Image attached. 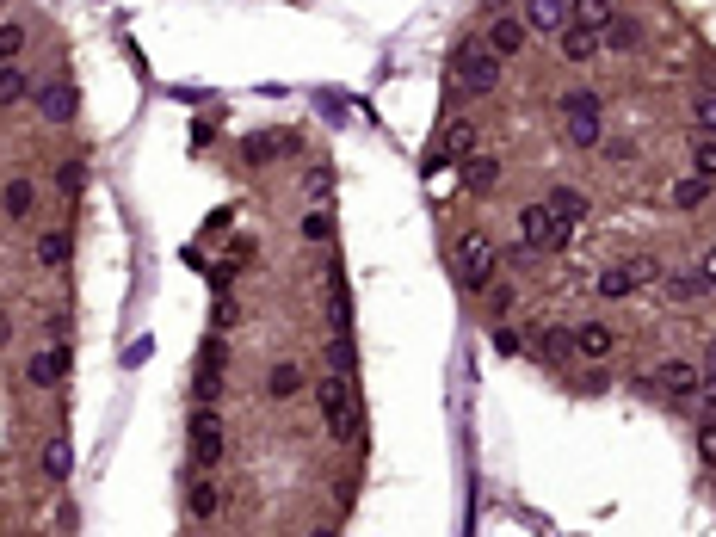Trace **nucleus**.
Instances as JSON below:
<instances>
[{
	"label": "nucleus",
	"mask_w": 716,
	"mask_h": 537,
	"mask_svg": "<svg viewBox=\"0 0 716 537\" xmlns=\"http://www.w3.org/2000/svg\"><path fill=\"white\" fill-rule=\"evenodd\" d=\"M451 68H457L463 93H494V87H500V68H507V56L488 50V38H463L457 56H451Z\"/></svg>",
	"instance_id": "obj_1"
},
{
	"label": "nucleus",
	"mask_w": 716,
	"mask_h": 537,
	"mask_svg": "<svg viewBox=\"0 0 716 537\" xmlns=\"http://www.w3.org/2000/svg\"><path fill=\"white\" fill-rule=\"evenodd\" d=\"M494 272H500V247L482 229H463L457 235V284H463V291H488Z\"/></svg>",
	"instance_id": "obj_2"
},
{
	"label": "nucleus",
	"mask_w": 716,
	"mask_h": 537,
	"mask_svg": "<svg viewBox=\"0 0 716 537\" xmlns=\"http://www.w3.org/2000/svg\"><path fill=\"white\" fill-rule=\"evenodd\" d=\"M568 235H575V223L556 217L550 204H525L519 210V241L531 247V254H556V247H568Z\"/></svg>",
	"instance_id": "obj_3"
},
{
	"label": "nucleus",
	"mask_w": 716,
	"mask_h": 537,
	"mask_svg": "<svg viewBox=\"0 0 716 537\" xmlns=\"http://www.w3.org/2000/svg\"><path fill=\"white\" fill-rule=\"evenodd\" d=\"M186 457H192V476H210L223 463V420H217V408H198L186 420Z\"/></svg>",
	"instance_id": "obj_4"
},
{
	"label": "nucleus",
	"mask_w": 716,
	"mask_h": 537,
	"mask_svg": "<svg viewBox=\"0 0 716 537\" xmlns=\"http://www.w3.org/2000/svg\"><path fill=\"white\" fill-rule=\"evenodd\" d=\"M315 408H321V420H328L334 439H352V433H358V414H352V402H346V377H340V371H328V377L315 383Z\"/></svg>",
	"instance_id": "obj_5"
},
{
	"label": "nucleus",
	"mask_w": 716,
	"mask_h": 537,
	"mask_svg": "<svg viewBox=\"0 0 716 537\" xmlns=\"http://www.w3.org/2000/svg\"><path fill=\"white\" fill-rule=\"evenodd\" d=\"M649 389H661L667 402H698V365H686V358H667V365H655Z\"/></svg>",
	"instance_id": "obj_6"
},
{
	"label": "nucleus",
	"mask_w": 716,
	"mask_h": 537,
	"mask_svg": "<svg viewBox=\"0 0 716 537\" xmlns=\"http://www.w3.org/2000/svg\"><path fill=\"white\" fill-rule=\"evenodd\" d=\"M655 278H661L655 260H624L612 272H599V297H630V291H642V284H655Z\"/></svg>",
	"instance_id": "obj_7"
},
{
	"label": "nucleus",
	"mask_w": 716,
	"mask_h": 537,
	"mask_svg": "<svg viewBox=\"0 0 716 537\" xmlns=\"http://www.w3.org/2000/svg\"><path fill=\"white\" fill-rule=\"evenodd\" d=\"M217 513H223L217 482H210V476H192V482H186V525H210Z\"/></svg>",
	"instance_id": "obj_8"
},
{
	"label": "nucleus",
	"mask_w": 716,
	"mask_h": 537,
	"mask_svg": "<svg viewBox=\"0 0 716 537\" xmlns=\"http://www.w3.org/2000/svg\"><path fill=\"white\" fill-rule=\"evenodd\" d=\"M482 38H488V50H500V56H519L525 38H531V25H525V13H500V19L482 31Z\"/></svg>",
	"instance_id": "obj_9"
},
{
	"label": "nucleus",
	"mask_w": 716,
	"mask_h": 537,
	"mask_svg": "<svg viewBox=\"0 0 716 537\" xmlns=\"http://www.w3.org/2000/svg\"><path fill=\"white\" fill-rule=\"evenodd\" d=\"M31 204H38V186H31V173H13L7 186H0V210H7L13 223H25V217H31Z\"/></svg>",
	"instance_id": "obj_10"
},
{
	"label": "nucleus",
	"mask_w": 716,
	"mask_h": 537,
	"mask_svg": "<svg viewBox=\"0 0 716 537\" xmlns=\"http://www.w3.org/2000/svg\"><path fill=\"white\" fill-rule=\"evenodd\" d=\"M328 315H334V334H352V297H346V266H328Z\"/></svg>",
	"instance_id": "obj_11"
},
{
	"label": "nucleus",
	"mask_w": 716,
	"mask_h": 537,
	"mask_svg": "<svg viewBox=\"0 0 716 537\" xmlns=\"http://www.w3.org/2000/svg\"><path fill=\"white\" fill-rule=\"evenodd\" d=\"M568 124V142H575V149H599V142H605V112H562Z\"/></svg>",
	"instance_id": "obj_12"
},
{
	"label": "nucleus",
	"mask_w": 716,
	"mask_h": 537,
	"mask_svg": "<svg viewBox=\"0 0 716 537\" xmlns=\"http://www.w3.org/2000/svg\"><path fill=\"white\" fill-rule=\"evenodd\" d=\"M525 25L544 31V38H556V31L568 25V0H525Z\"/></svg>",
	"instance_id": "obj_13"
},
{
	"label": "nucleus",
	"mask_w": 716,
	"mask_h": 537,
	"mask_svg": "<svg viewBox=\"0 0 716 537\" xmlns=\"http://www.w3.org/2000/svg\"><path fill=\"white\" fill-rule=\"evenodd\" d=\"M556 44H562L568 62H593V56H599V31H593V25H562Z\"/></svg>",
	"instance_id": "obj_14"
},
{
	"label": "nucleus",
	"mask_w": 716,
	"mask_h": 537,
	"mask_svg": "<svg viewBox=\"0 0 716 537\" xmlns=\"http://www.w3.org/2000/svg\"><path fill=\"white\" fill-rule=\"evenodd\" d=\"M31 87H38V75L19 68V62H7V68H0V112H13L19 99H31Z\"/></svg>",
	"instance_id": "obj_15"
},
{
	"label": "nucleus",
	"mask_w": 716,
	"mask_h": 537,
	"mask_svg": "<svg viewBox=\"0 0 716 537\" xmlns=\"http://www.w3.org/2000/svg\"><path fill=\"white\" fill-rule=\"evenodd\" d=\"M62 371H68V352H38V358H31V365H25V377H31V389H56L62 383Z\"/></svg>",
	"instance_id": "obj_16"
},
{
	"label": "nucleus",
	"mask_w": 716,
	"mask_h": 537,
	"mask_svg": "<svg viewBox=\"0 0 716 537\" xmlns=\"http://www.w3.org/2000/svg\"><path fill=\"white\" fill-rule=\"evenodd\" d=\"M599 44H612V50H642V19H630V13H612V25L599 31Z\"/></svg>",
	"instance_id": "obj_17"
},
{
	"label": "nucleus",
	"mask_w": 716,
	"mask_h": 537,
	"mask_svg": "<svg viewBox=\"0 0 716 537\" xmlns=\"http://www.w3.org/2000/svg\"><path fill=\"white\" fill-rule=\"evenodd\" d=\"M612 328H605V321H587V328H575V352L581 358H593V365H599V358H612Z\"/></svg>",
	"instance_id": "obj_18"
},
{
	"label": "nucleus",
	"mask_w": 716,
	"mask_h": 537,
	"mask_svg": "<svg viewBox=\"0 0 716 537\" xmlns=\"http://www.w3.org/2000/svg\"><path fill=\"white\" fill-rule=\"evenodd\" d=\"M303 365L297 358H284V365H272V377H266V389H272V402H291V396H303Z\"/></svg>",
	"instance_id": "obj_19"
},
{
	"label": "nucleus",
	"mask_w": 716,
	"mask_h": 537,
	"mask_svg": "<svg viewBox=\"0 0 716 537\" xmlns=\"http://www.w3.org/2000/svg\"><path fill=\"white\" fill-rule=\"evenodd\" d=\"M38 105H44V118H50V124H62L68 112H75V93H68V81H62V75H50V81L38 87Z\"/></svg>",
	"instance_id": "obj_20"
},
{
	"label": "nucleus",
	"mask_w": 716,
	"mask_h": 537,
	"mask_svg": "<svg viewBox=\"0 0 716 537\" xmlns=\"http://www.w3.org/2000/svg\"><path fill=\"white\" fill-rule=\"evenodd\" d=\"M439 155H445V161H470V155H476V124L457 118V124L445 130V142H439Z\"/></svg>",
	"instance_id": "obj_21"
},
{
	"label": "nucleus",
	"mask_w": 716,
	"mask_h": 537,
	"mask_svg": "<svg viewBox=\"0 0 716 537\" xmlns=\"http://www.w3.org/2000/svg\"><path fill=\"white\" fill-rule=\"evenodd\" d=\"M568 25H593V31H605V25H612V0H568Z\"/></svg>",
	"instance_id": "obj_22"
},
{
	"label": "nucleus",
	"mask_w": 716,
	"mask_h": 537,
	"mask_svg": "<svg viewBox=\"0 0 716 537\" xmlns=\"http://www.w3.org/2000/svg\"><path fill=\"white\" fill-rule=\"evenodd\" d=\"M494 179H500L494 155H470V161H463V186H470V192H494Z\"/></svg>",
	"instance_id": "obj_23"
},
{
	"label": "nucleus",
	"mask_w": 716,
	"mask_h": 537,
	"mask_svg": "<svg viewBox=\"0 0 716 537\" xmlns=\"http://www.w3.org/2000/svg\"><path fill=\"white\" fill-rule=\"evenodd\" d=\"M661 284H667V297H673V303H698V297L710 291L698 272H661Z\"/></svg>",
	"instance_id": "obj_24"
},
{
	"label": "nucleus",
	"mask_w": 716,
	"mask_h": 537,
	"mask_svg": "<svg viewBox=\"0 0 716 537\" xmlns=\"http://www.w3.org/2000/svg\"><path fill=\"white\" fill-rule=\"evenodd\" d=\"M667 198H673L679 210H698V204L710 198V179H704V173H686V179H673V192H667Z\"/></svg>",
	"instance_id": "obj_25"
},
{
	"label": "nucleus",
	"mask_w": 716,
	"mask_h": 537,
	"mask_svg": "<svg viewBox=\"0 0 716 537\" xmlns=\"http://www.w3.org/2000/svg\"><path fill=\"white\" fill-rule=\"evenodd\" d=\"M68 470H75V451H68V439H50V445H44V476H50V482H68Z\"/></svg>",
	"instance_id": "obj_26"
},
{
	"label": "nucleus",
	"mask_w": 716,
	"mask_h": 537,
	"mask_svg": "<svg viewBox=\"0 0 716 537\" xmlns=\"http://www.w3.org/2000/svg\"><path fill=\"white\" fill-rule=\"evenodd\" d=\"M544 204L556 210V217H568V223H581V217H587V198H581L575 186H556V192H550Z\"/></svg>",
	"instance_id": "obj_27"
},
{
	"label": "nucleus",
	"mask_w": 716,
	"mask_h": 537,
	"mask_svg": "<svg viewBox=\"0 0 716 537\" xmlns=\"http://www.w3.org/2000/svg\"><path fill=\"white\" fill-rule=\"evenodd\" d=\"M62 260H68V235H62V229H44V235H38V266L56 272Z\"/></svg>",
	"instance_id": "obj_28"
},
{
	"label": "nucleus",
	"mask_w": 716,
	"mask_h": 537,
	"mask_svg": "<svg viewBox=\"0 0 716 537\" xmlns=\"http://www.w3.org/2000/svg\"><path fill=\"white\" fill-rule=\"evenodd\" d=\"M328 365L352 383V371H358V346H352V334H334V340H328Z\"/></svg>",
	"instance_id": "obj_29"
},
{
	"label": "nucleus",
	"mask_w": 716,
	"mask_h": 537,
	"mask_svg": "<svg viewBox=\"0 0 716 537\" xmlns=\"http://www.w3.org/2000/svg\"><path fill=\"white\" fill-rule=\"evenodd\" d=\"M303 241H334V210L328 204H315L303 217Z\"/></svg>",
	"instance_id": "obj_30"
},
{
	"label": "nucleus",
	"mask_w": 716,
	"mask_h": 537,
	"mask_svg": "<svg viewBox=\"0 0 716 537\" xmlns=\"http://www.w3.org/2000/svg\"><path fill=\"white\" fill-rule=\"evenodd\" d=\"M19 50H25V25H19V19H7V25H0V68L19 62Z\"/></svg>",
	"instance_id": "obj_31"
},
{
	"label": "nucleus",
	"mask_w": 716,
	"mask_h": 537,
	"mask_svg": "<svg viewBox=\"0 0 716 537\" xmlns=\"http://www.w3.org/2000/svg\"><path fill=\"white\" fill-rule=\"evenodd\" d=\"M692 118H698V136H716V87H704L692 99Z\"/></svg>",
	"instance_id": "obj_32"
},
{
	"label": "nucleus",
	"mask_w": 716,
	"mask_h": 537,
	"mask_svg": "<svg viewBox=\"0 0 716 537\" xmlns=\"http://www.w3.org/2000/svg\"><path fill=\"white\" fill-rule=\"evenodd\" d=\"M210 328H217V334H229V328H241V303H235L229 291H217V315H210Z\"/></svg>",
	"instance_id": "obj_33"
},
{
	"label": "nucleus",
	"mask_w": 716,
	"mask_h": 537,
	"mask_svg": "<svg viewBox=\"0 0 716 537\" xmlns=\"http://www.w3.org/2000/svg\"><path fill=\"white\" fill-rule=\"evenodd\" d=\"M692 173L716 179V136H698V142H692Z\"/></svg>",
	"instance_id": "obj_34"
},
{
	"label": "nucleus",
	"mask_w": 716,
	"mask_h": 537,
	"mask_svg": "<svg viewBox=\"0 0 716 537\" xmlns=\"http://www.w3.org/2000/svg\"><path fill=\"white\" fill-rule=\"evenodd\" d=\"M562 112H605V99L593 87H575V93H562Z\"/></svg>",
	"instance_id": "obj_35"
},
{
	"label": "nucleus",
	"mask_w": 716,
	"mask_h": 537,
	"mask_svg": "<svg viewBox=\"0 0 716 537\" xmlns=\"http://www.w3.org/2000/svg\"><path fill=\"white\" fill-rule=\"evenodd\" d=\"M537 346H544V358H550V365H562V358L575 352V340H562L556 328H544V340H537Z\"/></svg>",
	"instance_id": "obj_36"
},
{
	"label": "nucleus",
	"mask_w": 716,
	"mask_h": 537,
	"mask_svg": "<svg viewBox=\"0 0 716 537\" xmlns=\"http://www.w3.org/2000/svg\"><path fill=\"white\" fill-rule=\"evenodd\" d=\"M698 457H704V470H716V420L698 426Z\"/></svg>",
	"instance_id": "obj_37"
},
{
	"label": "nucleus",
	"mask_w": 716,
	"mask_h": 537,
	"mask_svg": "<svg viewBox=\"0 0 716 537\" xmlns=\"http://www.w3.org/2000/svg\"><path fill=\"white\" fill-rule=\"evenodd\" d=\"M698 408H704V420H716V371L698 377Z\"/></svg>",
	"instance_id": "obj_38"
},
{
	"label": "nucleus",
	"mask_w": 716,
	"mask_h": 537,
	"mask_svg": "<svg viewBox=\"0 0 716 537\" xmlns=\"http://www.w3.org/2000/svg\"><path fill=\"white\" fill-rule=\"evenodd\" d=\"M303 186H309L315 204H321V198H328V186H334V173H328V167H315V173H303Z\"/></svg>",
	"instance_id": "obj_39"
},
{
	"label": "nucleus",
	"mask_w": 716,
	"mask_h": 537,
	"mask_svg": "<svg viewBox=\"0 0 716 537\" xmlns=\"http://www.w3.org/2000/svg\"><path fill=\"white\" fill-rule=\"evenodd\" d=\"M278 155V142H266V136H247V161H272Z\"/></svg>",
	"instance_id": "obj_40"
},
{
	"label": "nucleus",
	"mask_w": 716,
	"mask_h": 537,
	"mask_svg": "<svg viewBox=\"0 0 716 537\" xmlns=\"http://www.w3.org/2000/svg\"><path fill=\"white\" fill-rule=\"evenodd\" d=\"M488 303L507 315V309H513V284H494V278H488Z\"/></svg>",
	"instance_id": "obj_41"
},
{
	"label": "nucleus",
	"mask_w": 716,
	"mask_h": 537,
	"mask_svg": "<svg viewBox=\"0 0 716 537\" xmlns=\"http://www.w3.org/2000/svg\"><path fill=\"white\" fill-rule=\"evenodd\" d=\"M235 284V260H223V266H210V291H229Z\"/></svg>",
	"instance_id": "obj_42"
},
{
	"label": "nucleus",
	"mask_w": 716,
	"mask_h": 537,
	"mask_svg": "<svg viewBox=\"0 0 716 537\" xmlns=\"http://www.w3.org/2000/svg\"><path fill=\"white\" fill-rule=\"evenodd\" d=\"M605 155H612V161H630L636 142H630V136H612V142H605Z\"/></svg>",
	"instance_id": "obj_43"
},
{
	"label": "nucleus",
	"mask_w": 716,
	"mask_h": 537,
	"mask_svg": "<svg viewBox=\"0 0 716 537\" xmlns=\"http://www.w3.org/2000/svg\"><path fill=\"white\" fill-rule=\"evenodd\" d=\"M494 352L513 358V352H519V334H513V328H494Z\"/></svg>",
	"instance_id": "obj_44"
},
{
	"label": "nucleus",
	"mask_w": 716,
	"mask_h": 537,
	"mask_svg": "<svg viewBox=\"0 0 716 537\" xmlns=\"http://www.w3.org/2000/svg\"><path fill=\"white\" fill-rule=\"evenodd\" d=\"M698 278H704V284H716V247H710V254L698 260Z\"/></svg>",
	"instance_id": "obj_45"
},
{
	"label": "nucleus",
	"mask_w": 716,
	"mask_h": 537,
	"mask_svg": "<svg viewBox=\"0 0 716 537\" xmlns=\"http://www.w3.org/2000/svg\"><path fill=\"white\" fill-rule=\"evenodd\" d=\"M7 340H13V315L0 309V352H7Z\"/></svg>",
	"instance_id": "obj_46"
},
{
	"label": "nucleus",
	"mask_w": 716,
	"mask_h": 537,
	"mask_svg": "<svg viewBox=\"0 0 716 537\" xmlns=\"http://www.w3.org/2000/svg\"><path fill=\"white\" fill-rule=\"evenodd\" d=\"M704 371H716V340H710V352H704Z\"/></svg>",
	"instance_id": "obj_47"
},
{
	"label": "nucleus",
	"mask_w": 716,
	"mask_h": 537,
	"mask_svg": "<svg viewBox=\"0 0 716 537\" xmlns=\"http://www.w3.org/2000/svg\"><path fill=\"white\" fill-rule=\"evenodd\" d=\"M710 291H716V284H710Z\"/></svg>",
	"instance_id": "obj_48"
}]
</instances>
